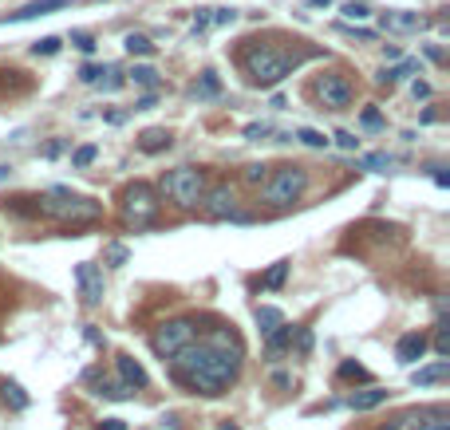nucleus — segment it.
<instances>
[{
    "label": "nucleus",
    "instance_id": "4468645a",
    "mask_svg": "<svg viewBox=\"0 0 450 430\" xmlns=\"http://www.w3.org/2000/svg\"><path fill=\"white\" fill-rule=\"evenodd\" d=\"M119 375H123V383H127L130 391L146 387V371H143V363H139L134 355H119Z\"/></svg>",
    "mask_w": 450,
    "mask_h": 430
},
{
    "label": "nucleus",
    "instance_id": "412c9836",
    "mask_svg": "<svg viewBox=\"0 0 450 430\" xmlns=\"http://www.w3.org/2000/svg\"><path fill=\"white\" fill-rule=\"evenodd\" d=\"M418 71V60H407V64H399V67H387V71H379L375 80L379 83H399L403 75H415Z\"/></svg>",
    "mask_w": 450,
    "mask_h": 430
},
{
    "label": "nucleus",
    "instance_id": "c9c22d12",
    "mask_svg": "<svg viewBox=\"0 0 450 430\" xmlns=\"http://www.w3.org/2000/svg\"><path fill=\"white\" fill-rule=\"evenodd\" d=\"M336 146H340V150H355V146H359V139H355L352 130H336Z\"/></svg>",
    "mask_w": 450,
    "mask_h": 430
},
{
    "label": "nucleus",
    "instance_id": "f8f14e48",
    "mask_svg": "<svg viewBox=\"0 0 450 430\" xmlns=\"http://www.w3.org/2000/svg\"><path fill=\"white\" fill-rule=\"evenodd\" d=\"M67 8V0H32V4H24L20 12L8 16V24H20V20H36V16H51V12H60Z\"/></svg>",
    "mask_w": 450,
    "mask_h": 430
},
{
    "label": "nucleus",
    "instance_id": "4be33fe9",
    "mask_svg": "<svg viewBox=\"0 0 450 430\" xmlns=\"http://www.w3.org/2000/svg\"><path fill=\"white\" fill-rule=\"evenodd\" d=\"M289 269H292L289 261H276L273 269L261 276V285H265V288H281V285H285V276H289Z\"/></svg>",
    "mask_w": 450,
    "mask_h": 430
},
{
    "label": "nucleus",
    "instance_id": "ea45409f",
    "mask_svg": "<svg viewBox=\"0 0 450 430\" xmlns=\"http://www.w3.org/2000/svg\"><path fill=\"white\" fill-rule=\"evenodd\" d=\"M261 134H273V127L269 123H249L245 127V139H261Z\"/></svg>",
    "mask_w": 450,
    "mask_h": 430
},
{
    "label": "nucleus",
    "instance_id": "2f4dec72",
    "mask_svg": "<svg viewBox=\"0 0 450 430\" xmlns=\"http://www.w3.org/2000/svg\"><path fill=\"white\" fill-rule=\"evenodd\" d=\"M127 245H119V241H115V245H107V265H127Z\"/></svg>",
    "mask_w": 450,
    "mask_h": 430
},
{
    "label": "nucleus",
    "instance_id": "c03bdc74",
    "mask_svg": "<svg viewBox=\"0 0 450 430\" xmlns=\"http://www.w3.org/2000/svg\"><path fill=\"white\" fill-rule=\"evenodd\" d=\"M206 28H209V8H202L198 20H193V32H206Z\"/></svg>",
    "mask_w": 450,
    "mask_h": 430
},
{
    "label": "nucleus",
    "instance_id": "393cba45",
    "mask_svg": "<svg viewBox=\"0 0 450 430\" xmlns=\"http://www.w3.org/2000/svg\"><path fill=\"white\" fill-rule=\"evenodd\" d=\"M123 44H127L130 56H154V44H150L146 36H139V32H130L127 40H123Z\"/></svg>",
    "mask_w": 450,
    "mask_h": 430
},
{
    "label": "nucleus",
    "instance_id": "09e8293b",
    "mask_svg": "<svg viewBox=\"0 0 450 430\" xmlns=\"http://www.w3.org/2000/svg\"><path fill=\"white\" fill-rule=\"evenodd\" d=\"M379 430H403V418L399 422H387V427H379Z\"/></svg>",
    "mask_w": 450,
    "mask_h": 430
},
{
    "label": "nucleus",
    "instance_id": "58836bf2",
    "mask_svg": "<svg viewBox=\"0 0 450 430\" xmlns=\"http://www.w3.org/2000/svg\"><path fill=\"white\" fill-rule=\"evenodd\" d=\"M233 20H237V12H233V8H217V12L209 16V24H233Z\"/></svg>",
    "mask_w": 450,
    "mask_h": 430
},
{
    "label": "nucleus",
    "instance_id": "2eb2a0df",
    "mask_svg": "<svg viewBox=\"0 0 450 430\" xmlns=\"http://www.w3.org/2000/svg\"><path fill=\"white\" fill-rule=\"evenodd\" d=\"M450 375V359H438V363H431V367H418L415 375H411V383L415 387H434V383H442Z\"/></svg>",
    "mask_w": 450,
    "mask_h": 430
},
{
    "label": "nucleus",
    "instance_id": "39448f33",
    "mask_svg": "<svg viewBox=\"0 0 450 430\" xmlns=\"http://www.w3.org/2000/svg\"><path fill=\"white\" fill-rule=\"evenodd\" d=\"M162 190L166 198L182 209H193L202 202V193H206V170H198V166H178L170 174L162 178Z\"/></svg>",
    "mask_w": 450,
    "mask_h": 430
},
{
    "label": "nucleus",
    "instance_id": "f3484780",
    "mask_svg": "<svg viewBox=\"0 0 450 430\" xmlns=\"http://www.w3.org/2000/svg\"><path fill=\"white\" fill-rule=\"evenodd\" d=\"M166 146H170V130H162V127L143 130V139H139V150H143V154H158Z\"/></svg>",
    "mask_w": 450,
    "mask_h": 430
},
{
    "label": "nucleus",
    "instance_id": "b1692460",
    "mask_svg": "<svg viewBox=\"0 0 450 430\" xmlns=\"http://www.w3.org/2000/svg\"><path fill=\"white\" fill-rule=\"evenodd\" d=\"M434 351L447 359L450 355V320L447 316H438V332H434Z\"/></svg>",
    "mask_w": 450,
    "mask_h": 430
},
{
    "label": "nucleus",
    "instance_id": "f704fd0d",
    "mask_svg": "<svg viewBox=\"0 0 450 430\" xmlns=\"http://www.w3.org/2000/svg\"><path fill=\"white\" fill-rule=\"evenodd\" d=\"M359 123H364L368 130H379V127H383V115L375 111V107H368V111L359 115Z\"/></svg>",
    "mask_w": 450,
    "mask_h": 430
},
{
    "label": "nucleus",
    "instance_id": "3c124183",
    "mask_svg": "<svg viewBox=\"0 0 450 430\" xmlns=\"http://www.w3.org/2000/svg\"><path fill=\"white\" fill-rule=\"evenodd\" d=\"M222 430H237V427H233V422H222Z\"/></svg>",
    "mask_w": 450,
    "mask_h": 430
},
{
    "label": "nucleus",
    "instance_id": "8fccbe9b",
    "mask_svg": "<svg viewBox=\"0 0 450 430\" xmlns=\"http://www.w3.org/2000/svg\"><path fill=\"white\" fill-rule=\"evenodd\" d=\"M308 4H312V8H324V4H332V0H308Z\"/></svg>",
    "mask_w": 450,
    "mask_h": 430
},
{
    "label": "nucleus",
    "instance_id": "aec40b11",
    "mask_svg": "<svg viewBox=\"0 0 450 430\" xmlns=\"http://www.w3.org/2000/svg\"><path fill=\"white\" fill-rule=\"evenodd\" d=\"M0 395H4V403H8L12 411H24V407H28V395H24V387H20V383H4V387H0Z\"/></svg>",
    "mask_w": 450,
    "mask_h": 430
},
{
    "label": "nucleus",
    "instance_id": "37998d69",
    "mask_svg": "<svg viewBox=\"0 0 450 430\" xmlns=\"http://www.w3.org/2000/svg\"><path fill=\"white\" fill-rule=\"evenodd\" d=\"M95 430H127V422H123V418H103Z\"/></svg>",
    "mask_w": 450,
    "mask_h": 430
},
{
    "label": "nucleus",
    "instance_id": "9d476101",
    "mask_svg": "<svg viewBox=\"0 0 450 430\" xmlns=\"http://www.w3.org/2000/svg\"><path fill=\"white\" fill-rule=\"evenodd\" d=\"M75 280H80V292L87 304H99L103 300V269L91 265V261H83L80 269H75Z\"/></svg>",
    "mask_w": 450,
    "mask_h": 430
},
{
    "label": "nucleus",
    "instance_id": "c85d7f7f",
    "mask_svg": "<svg viewBox=\"0 0 450 430\" xmlns=\"http://www.w3.org/2000/svg\"><path fill=\"white\" fill-rule=\"evenodd\" d=\"M245 182H249V186H261V182H265V178H269V166H265V162H253V166H245Z\"/></svg>",
    "mask_w": 450,
    "mask_h": 430
},
{
    "label": "nucleus",
    "instance_id": "a19ab883",
    "mask_svg": "<svg viewBox=\"0 0 450 430\" xmlns=\"http://www.w3.org/2000/svg\"><path fill=\"white\" fill-rule=\"evenodd\" d=\"M71 44H75L80 51H95V40H91L87 32H75V36H71Z\"/></svg>",
    "mask_w": 450,
    "mask_h": 430
},
{
    "label": "nucleus",
    "instance_id": "c756f323",
    "mask_svg": "<svg viewBox=\"0 0 450 430\" xmlns=\"http://www.w3.org/2000/svg\"><path fill=\"white\" fill-rule=\"evenodd\" d=\"M32 51L36 56H56V51H60V36H44V40H36Z\"/></svg>",
    "mask_w": 450,
    "mask_h": 430
},
{
    "label": "nucleus",
    "instance_id": "6e6552de",
    "mask_svg": "<svg viewBox=\"0 0 450 430\" xmlns=\"http://www.w3.org/2000/svg\"><path fill=\"white\" fill-rule=\"evenodd\" d=\"M316 99H320L324 107H332V111H348L355 99V87L344 71H324L320 80H316Z\"/></svg>",
    "mask_w": 450,
    "mask_h": 430
},
{
    "label": "nucleus",
    "instance_id": "423d86ee",
    "mask_svg": "<svg viewBox=\"0 0 450 430\" xmlns=\"http://www.w3.org/2000/svg\"><path fill=\"white\" fill-rule=\"evenodd\" d=\"M158 193H154V186H146V182H134V186H127L123 190V217H127V225H134V229H143V225H150L154 217H158Z\"/></svg>",
    "mask_w": 450,
    "mask_h": 430
},
{
    "label": "nucleus",
    "instance_id": "1a4fd4ad",
    "mask_svg": "<svg viewBox=\"0 0 450 430\" xmlns=\"http://www.w3.org/2000/svg\"><path fill=\"white\" fill-rule=\"evenodd\" d=\"M202 209H206L213 222H245L241 213H237V193L229 182H217V186H209L202 193Z\"/></svg>",
    "mask_w": 450,
    "mask_h": 430
},
{
    "label": "nucleus",
    "instance_id": "de8ad7c7",
    "mask_svg": "<svg viewBox=\"0 0 450 430\" xmlns=\"http://www.w3.org/2000/svg\"><path fill=\"white\" fill-rule=\"evenodd\" d=\"M150 107H154V95H143V99H139V107H134V111H150Z\"/></svg>",
    "mask_w": 450,
    "mask_h": 430
},
{
    "label": "nucleus",
    "instance_id": "0eeeda50",
    "mask_svg": "<svg viewBox=\"0 0 450 430\" xmlns=\"http://www.w3.org/2000/svg\"><path fill=\"white\" fill-rule=\"evenodd\" d=\"M193 335H198V320H190V316L166 320L158 332L150 335V348H154V355H158V359H174V351H182V348L193 339Z\"/></svg>",
    "mask_w": 450,
    "mask_h": 430
},
{
    "label": "nucleus",
    "instance_id": "473e14b6",
    "mask_svg": "<svg viewBox=\"0 0 450 430\" xmlns=\"http://www.w3.org/2000/svg\"><path fill=\"white\" fill-rule=\"evenodd\" d=\"M198 91H202V95H217V91H222L217 75H213V71H206V75H202V83H198Z\"/></svg>",
    "mask_w": 450,
    "mask_h": 430
},
{
    "label": "nucleus",
    "instance_id": "a211bd4d",
    "mask_svg": "<svg viewBox=\"0 0 450 430\" xmlns=\"http://www.w3.org/2000/svg\"><path fill=\"white\" fill-rule=\"evenodd\" d=\"M415 430H450V414L442 411V407H438V411H423Z\"/></svg>",
    "mask_w": 450,
    "mask_h": 430
},
{
    "label": "nucleus",
    "instance_id": "5701e85b",
    "mask_svg": "<svg viewBox=\"0 0 450 430\" xmlns=\"http://www.w3.org/2000/svg\"><path fill=\"white\" fill-rule=\"evenodd\" d=\"M276 324H285V312H281V308H257V328L261 332H273Z\"/></svg>",
    "mask_w": 450,
    "mask_h": 430
},
{
    "label": "nucleus",
    "instance_id": "ddd939ff",
    "mask_svg": "<svg viewBox=\"0 0 450 430\" xmlns=\"http://www.w3.org/2000/svg\"><path fill=\"white\" fill-rule=\"evenodd\" d=\"M387 398H391V391H383V387H364V391H355L348 398V407L352 411H375V407H383Z\"/></svg>",
    "mask_w": 450,
    "mask_h": 430
},
{
    "label": "nucleus",
    "instance_id": "20e7f679",
    "mask_svg": "<svg viewBox=\"0 0 450 430\" xmlns=\"http://www.w3.org/2000/svg\"><path fill=\"white\" fill-rule=\"evenodd\" d=\"M261 186H265V202L273 209H289L292 202L305 198L308 170L305 166H276V170H269V178H265Z\"/></svg>",
    "mask_w": 450,
    "mask_h": 430
},
{
    "label": "nucleus",
    "instance_id": "a878e982",
    "mask_svg": "<svg viewBox=\"0 0 450 430\" xmlns=\"http://www.w3.org/2000/svg\"><path fill=\"white\" fill-rule=\"evenodd\" d=\"M130 83H139V87H158V71H154V67H134V71H130Z\"/></svg>",
    "mask_w": 450,
    "mask_h": 430
},
{
    "label": "nucleus",
    "instance_id": "49530a36",
    "mask_svg": "<svg viewBox=\"0 0 450 430\" xmlns=\"http://www.w3.org/2000/svg\"><path fill=\"white\" fill-rule=\"evenodd\" d=\"M434 186H442V190L450 186V174H447V170H434Z\"/></svg>",
    "mask_w": 450,
    "mask_h": 430
},
{
    "label": "nucleus",
    "instance_id": "cd10ccee",
    "mask_svg": "<svg viewBox=\"0 0 450 430\" xmlns=\"http://www.w3.org/2000/svg\"><path fill=\"white\" fill-rule=\"evenodd\" d=\"M296 139H300L305 146H312V150H324V146H328V139H324L320 130H312V127H300L296 130Z\"/></svg>",
    "mask_w": 450,
    "mask_h": 430
},
{
    "label": "nucleus",
    "instance_id": "dca6fc26",
    "mask_svg": "<svg viewBox=\"0 0 450 430\" xmlns=\"http://www.w3.org/2000/svg\"><path fill=\"white\" fill-rule=\"evenodd\" d=\"M383 28L387 32H415L423 28V16L418 12H383Z\"/></svg>",
    "mask_w": 450,
    "mask_h": 430
},
{
    "label": "nucleus",
    "instance_id": "7c9ffc66",
    "mask_svg": "<svg viewBox=\"0 0 450 430\" xmlns=\"http://www.w3.org/2000/svg\"><path fill=\"white\" fill-rule=\"evenodd\" d=\"M340 379H359V383H368V371H364L359 363H352V359H348V363H340Z\"/></svg>",
    "mask_w": 450,
    "mask_h": 430
},
{
    "label": "nucleus",
    "instance_id": "f257e3e1",
    "mask_svg": "<svg viewBox=\"0 0 450 430\" xmlns=\"http://www.w3.org/2000/svg\"><path fill=\"white\" fill-rule=\"evenodd\" d=\"M241 351H229V348H217V344H209L206 335L198 339L193 335L190 344L182 351H174V379L182 387H190L198 395H222L229 383L237 379V371H241Z\"/></svg>",
    "mask_w": 450,
    "mask_h": 430
},
{
    "label": "nucleus",
    "instance_id": "7ed1b4c3",
    "mask_svg": "<svg viewBox=\"0 0 450 430\" xmlns=\"http://www.w3.org/2000/svg\"><path fill=\"white\" fill-rule=\"evenodd\" d=\"M40 213H48V217H56L64 225H87L95 217H103V206L95 198H83V193H71L64 186H56V190H48L40 198Z\"/></svg>",
    "mask_w": 450,
    "mask_h": 430
},
{
    "label": "nucleus",
    "instance_id": "e433bc0d",
    "mask_svg": "<svg viewBox=\"0 0 450 430\" xmlns=\"http://www.w3.org/2000/svg\"><path fill=\"white\" fill-rule=\"evenodd\" d=\"M387 166H391L387 154H368V158H364V170H387Z\"/></svg>",
    "mask_w": 450,
    "mask_h": 430
},
{
    "label": "nucleus",
    "instance_id": "f03ea898",
    "mask_svg": "<svg viewBox=\"0 0 450 430\" xmlns=\"http://www.w3.org/2000/svg\"><path fill=\"white\" fill-rule=\"evenodd\" d=\"M300 60H305L300 51H281V48H269V44H253L241 56V67L253 87H276Z\"/></svg>",
    "mask_w": 450,
    "mask_h": 430
},
{
    "label": "nucleus",
    "instance_id": "a18cd8bd",
    "mask_svg": "<svg viewBox=\"0 0 450 430\" xmlns=\"http://www.w3.org/2000/svg\"><path fill=\"white\" fill-rule=\"evenodd\" d=\"M411 91H415V99H427V95H431V83L415 80V83H411Z\"/></svg>",
    "mask_w": 450,
    "mask_h": 430
},
{
    "label": "nucleus",
    "instance_id": "6ab92c4d",
    "mask_svg": "<svg viewBox=\"0 0 450 430\" xmlns=\"http://www.w3.org/2000/svg\"><path fill=\"white\" fill-rule=\"evenodd\" d=\"M292 332H296L292 324H276L273 332H269V355H281V351L289 348V344H292Z\"/></svg>",
    "mask_w": 450,
    "mask_h": 430
},
{
    "label": "nucleus",
    "instance_id": "9b49d317",
    "mask_svg": "<svg viewBox=\"0 0 450 430\" xmlns=\"http://www.w3.org/2000/svg\"><path fill=\"white\" fill-rule=\"evenodd\" d=\"M423 351H427V335L423 332H407L399 335V344H395V355H399V363H418L423 359Z\"/></svg>",
    "mask_w": 450,
    "mask_h": 430
},
{
    "label": "nucleus",
    "instance_id": "bb28decb",
    "mask_svg": "<svg viewBox=\"0 0 450 430\" xmlns=\"http://www.w3.org/2000/svg\"><path fill=\"white\" fill-rule=\"evenodd\" d=\"M95 154H99V146H95V143L80 146V150L71 154V166H75V170H83V166H91V162H95Z\"/></svg>",
    "mask_w": 450,
    "mask_h": 430
},
{
    "label": "nucleus",
    "instance_id": "79ce46f5",
    "mask_svg": "<svg viewBox=\"0 0 450 430\" xmlns=\"http://www.w3.org/2000/svg\"><path fill=\"white\" fill-rule=\"evenodd\" d=\"M80 80H83V83H99V80H103V67H91V64H87V67L80 71Z\"/></svg>",
    "mask_w": 450,
    "mask_h": 430
},
{
    "label": "nucleus",
    "instance_id": "4c0bfd02",
    "mask_svg": "<svg viewBox=\"0 0 450 430\" xmlns=\"http://www.w3.org/2000/svg\"><path fill=\"white\" fill-rule=\"evenodd\" d=\"M296 335V351H300V355H308V351H312V332H308V328H300V332H292Z\"/></svg>",
    "mask_w": 450,
    "mask_h": 430
},
{
    "label": "nucleus",
    "instance_id": "72a5a7b5",
    "mask_svg": "<svg viewBox=\"0 0 450 430\" xmlns=\"http://www.w3.org/2000/svg\"><path fill=\"white\" fill-rule=\"evenodd\" d=\"M371 12L368 8H364V4H355V0H348V4H344V20H368Z\"/></svg>",
    "mask_w": 450,
    "mask_h": 430
}]
</instances>
